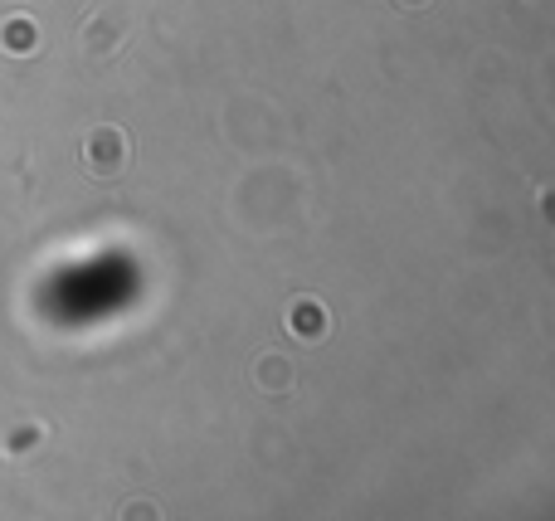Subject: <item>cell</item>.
Segmentation results:
<instances>
[{"instance_id":"cell-4","label":"cell","mask_w":555,"mask_h":521,"mask_svg":"<svg viewBox=\"0 0 555 521\" xmlns=\"http://www.w3.org/2000/svg\"><path fill=\"white\" fill-rule=\"evenodd\" d=\"M288 322H293V332L302 336V341H312V336L327 332V312H322L312 298H297L293 312H288Z\"/></svg>"},{"instance_id":"cell-3","label":"cell","mask_w":555,"mask_h":521,"mask_svg":"<svg viewBox=\"0 0 555 521\" xmlns=\"http://www.w3.org/2000/svg\"><path fill=\"white\" fill-rule=\"evenodd\" d=\"M35 20L30 15H10V20H0V49L5 54H35Z\"/></svg>"},{"instance_id":"cell-2","label":"cell","mask_w":555,"mask_h":521,"mask_svg":"<svg viewBox=\"0 0 555 521\" xmlns=\"http://www.w3.org/2000/svg\"><path fill=\"white\" fill-rule=\"evenodd\" d=\"M127 25H112L108 15H93L88 25H83V54H98V59H112V54H122L127 49Z\"/></svg>"},{"instance_id":"cell-5","label":"cell","mask_w":555,"mask_h":521,"mask_svg":"<svg viewBox=\"0 0 555 521\" xmlns=\"http://www.w3.org/2000/svg\"><path fill=\"white\" fill-rule=\"evenodd\" d=\"M288 380H293V366H288V361H283V366H278L273 356H263L259 361V385L263 390H288Z\"/></svg>"},{"instance_id":"cell-1","label":"cell","mask_w":555,"mask_h":521,"mask_svg":"<svg viewBox=\"0 0 555 521\" xmlns=\"http://www.w3.org/2000/svg\"><path fill=\"white\" fill-rule=\"evenodd\" d=\"M83 166L93 171V176H122L127 166H132V137L122 132V127H93L88 137H83Z\"/></svg>"}]
</instances>
